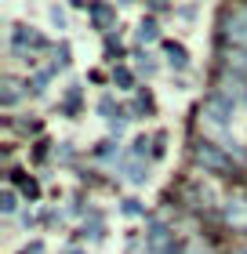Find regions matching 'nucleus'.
Returning <instances> with one entry per match:
<instances>
[{"instance_id": "8", "label": "nucleus", "mask_w": 247, "mask_h": 254, "mask_svg": "<svg viewBox=\"0 0 247 254\" xmlns=\"http://www.w3.org/2000/svg\"><path fill=\"white\" fill-rule=\"evenodd\" d=\"M196 160H200V164H204V167H215V171H226L229 167V156H222L218 153V149L215 145H196Z\"/></svg>"}, {"instance_id": "6", "label": "nucleus", "mask_w": 247, "mask_h": 254, "mask_svg": "<svg viewBox=\"0 0 247 254\" xmlns=\"http://www.w3.org/2000/svg\"><path fill=\"white\" fill-rule=\"evenodd\" d=\"M204 120H207L211 127H218V131H222V127H229V120H233V109H229L222 98H211L207 106H204Z\"/></svg>"}, {"instance_id": "18", "label": "nucleus", "mask_w": 247, "mask_h": 254, "mask_svg": "<svg viewBox=\"0 0 247 254\" xmlns=\"http://www.w3.org/2000/svg\"><path fill=\"white\" fill-rule=\"evenodd\" d=\"M116 84H120V87H131V73H127V69H116Z\"/></svg>"}, {"instance_id": "12", "label": "nucleus", "mask_w": 247, "mask_h": 254, "mask_svg": "<svg viewBox=\"0 0 247 254\" xmlns=\"http://www.w3.org/2000/svg\"><path fill=\"white\" fill-rule=\"evenodd\" d=\"M22 84L18 80H4V95H0V102H4V106H15V102L22 98V91H18Z\"/></svg>"}, {"instance_id": "1", "label": "nucleus", "mask_w": 247, "mask_h": 254, "mask_svg": "<svg viewBox=\"0 0 247 254\" xmlns=\"http://www.w3.org/2000/svg\"><path fill=\"white\" fill-rule=\"evenodd\" d=\"M135 254H174V236L167 233V225L149 222V229H146V240L135 247Z\"/></svg>"}, {"instance_id": "15", "label": "nucleus", "mask_w": 247, "mask_h": 254, "mask_svg": "<svg viewBox=\"0 0 247 254\" xmlns=\"http://www.w3.org/2000/svg\"><path fill=\"white\" fill-rule=\"evenodd\" d=\"M229 65L240 69V73H247V51H233V55H229Z\"/></svg>"}, {"instance_id": "17", "label": "nucleus", "mask_w": 247, "mask_h": 254, "mask_svg": "<svg viewBox=\"0 0 247 254\" xmlns=\"http://www.w3.org/2000/svg\"><path fill=\"white\" fill-rule=\"evenodd\" d=\"M51 22L62 29V26H66V11H62V7H51Z\"/></svg>"}, {"instance_id": "11", "label": "nucleus", "mask_w": 247, "mask_h": 254, "mask_svg": "<svg viewBox=\"0 0 247 254\" xmlns=\"http://www.w3.org/2000/svg\"><path fill=\"white\" fill-rule=\"evenodd\" d=\"M167 62H171L174 69H185V65H189V55H185L182 44H167Z\"/></svg>"}, {"instance_id": "19", "label": "nucleus", "mask_w": 247, "mask_h": 254, "mask_svg": "<svg viewBox=\"0 0 247 254\" xmlns=\"http://www.w3.org/2000/svg\"><path fill=\"white\" fill-rule=\"evenodd\" d=\"M185 254H211L204 244H200V240H193V244H189V251H185Z\"/></svg>"}, {"instance_id": "14", "label": "nucleus", "mask_w": 247, "mask_h": 254, "mask_svg": "<svg viewBox=\"0 0 247 254\" xmlns=\"http://www.w3.org/2000/svg\"><path fill=\"white\" fill-rule=\"evenodd\" d=\"M138 69H142L146 76H153V73H157V62H153V55H146V51L138 55Z\"/></svg>"}, {"instance_id": "2", "label": "nucleus", "mask_w": 247, "mask_h": 254, "mask_svg": "<svg viewBox=\"0 0 247 254\" xmlns=\"http://www.w3.org/2000/svg\"><path fill=\"white\" fill-rule=\"evenodd\" d=\"M124 175L131 186H142V182L149 178V160H146V138L142 142H135V149L124 156Z\"/></svg>"}, {"instance_id": "7", "label": "nucleus", "mask_w": 247, "mask_h": 254, "mask_svg": "<svg viewBox=\"0 0 247 254\" xmlns=\"http://www.w3.org/2000/svg\"><path fill=\"white\" fill-rule=\"evenodd\" d=\"M215 98H222L229 109H237V106L247 102V91H244V84H237V80H222V91H218Z\"/></svg>"}, {"instance_id": "3", "label": "nucleus", "mask_w": 247, "mask_h": 254, "mask_svg": "<svg viewBox=\"0 0 247 254\" xmlns=\"http://www.w3.org/2000/svg\"><path fill=\"white\" fill-rule=\"evenodd\" d=\"M11 48H15V55H18L22 62H33V55L48 48V40H44L37 29H15V37H11Z\"/></svg>"}, {"instance_id": "16", "label": "nucleus", "mask_w": 247, "mask_h": 254, "mask_svg": "<svg viewBox=\"0 0 247 254\" xmlns=\"http://www.w3.org/2000/svg\"><path fill=\"white\" fill-rule=\"evenodd\" d=\"M0 207H4V214H15V207H18V200H15V192H4V196H0Z\"/></svg>"}, {"instance_id": "10", "label": "nucleus", "mask_w": 247, "mask_h": 254, "mask_svg": "<svg viewBox=\"0 0 247 254\" xmlns=\"http://www.w3.org/2000/svg\"><path fill=\"white\" fill-rule=\"evenodd\" d=\"M135 37H138V44H153V40H160V26H157L153 18H146L142 26H138Z\"/></svg>"}, {"instance_id": "13", "label": "nucleus", "mask_w": 247, "mask_h": 254, "mask_svg": "<svg viewBox=\"0 0 247 254\" xmlns=\"http://www.w3.org/2000/svg\"><path fill=\"white\" fill-rule=\"evenodd\" d=\"M91 18H95L98 26H109V22L116 18V7H105V4H98V7H91Z\"/></svg>"}, {"instance_id": "20", "label": "nucleus", "mask_w": 247, "mask_h": 254, "mask_svg": "<svg viewBox=\"0 0 247 254\" xmlns=\"http://www.w3.org/2000/svg\"><path fill=\"white\" fill-rule=\"evenodd\" d=\"M66 254H80V251H66Z\"/></svg>"}, {"instance_id": "9", "label": "nucleus", "mask_w": 247, "mask_h": 254, "mask_svg": "<svg viewBox=\"0 0 247 254\" xmlns=\"http://www.w3.org/2000/svg\"><path fill=\"white\" fill-rule=\"evenodd\" d=\"M226 218L233 225H247V196H233L226 207Z\"/></svg>"}, {"instance_id": "4", "label": "nucleus", "mask_w": 247, "mask_h": 254, "mask_svg": "<svg viewBox=\"0 0 247 254\" xmlns=\"http://www.w3.org/2000/svg\"><path fill=\"white\" fill-rule=\"evenodd\" d=\"M226 37L233 40V48H247V7L226 11Z\"/></svg>"}, {"instance_id": "5", "label": "nucleus", "mask_w": 247, "mask_h": 254, "mask_svg": "<svg viewBox=\"0 0 247 254\" xmlns=\"http://www.w3.org/2000/svg\"><path fill=\"white\" fill-rule=\"evenodd\" d=\"M98 113L105 117V124H109V131H113V134H124V127H127V113L113 102V95H105V98L98 102Z\"/></svg>"}, {"instance_id": "21", "label": "nucleus", "mask_w": 247, "mask_h": 254, "mask_svg": "<svg viewBox=\"0 0 247 254\" xmlns=\"http://www.w3.org/2000/svg\"><path fill=\"white\" fill-rule=\"evenodd\" d=\"M233 254H247V251H233Z\"/></svg>"}]
</instances>
